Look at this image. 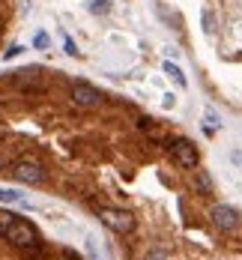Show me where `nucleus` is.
I'll return each mask as SVG.
<instances>
[{
	"label": "nucleus",
	"mask_w": 242,
	"mask_h": 260,
	"mask_svg": "<svg viewBox=\"0 0 242 260\" xmlns=\"http://www.w3.org/2000/svg\"><path fill=\"white\" fill-rule=\"evenodd\" d=\"M0 204H15V207H21L27 204V198L21 191H9V188H0Z\"/></svg>",
	"instance_id": "0eeeda50"
},
{
	"label": "nucleus",
	"mask_w": 242,
	"mask_h": 260,
	"mask_svg": "<svg viewBox=\"0 0 242 260\" xmlns=\"http://www.w3.org/2000/svg\"><path fill=\"white\" fill-rule=\"evenodd\" d=\"M210 218H213V224L218 228V231H224V234H233L236 228H239V215H236V209L227 207V204H215L213 209H210Z\"/></svg>",
	"instance_id": "39448f33"
},
{
	"label": "nucleus",
	"mask_w": 242,
	"mask_h": 260,
	"mask_svg": "<svg viewBox=\"0 0 242 260\" xmlns=\"http://www.w3.org/2000/svg\"><path fill=\"white\" fill-rule=\"evenodd\" d=\"M15 54H21V45H15V48H9V51L3 54V57H6V60H9V57H15Z\"/></svg>",
	"instance_id": "dca6fc26"
},
{
	"label": "nucleus",
	"mask_w": 242,
	"mask_h": 260,
	"mask_svg": "<svg viewBox=\"0 0 242 260\" xmlns=\"http://www.w3.org/2000/svg\"><path fill=\"white\" fill-rule=\"evenodd\" d=\"M15 221V215L9 212V209H0V234H6V228Z\"/></svg>",
	"instance_id": "9b49d317"
},
{
	"label": "nucleus",
	"mask_w": 242,
	"mask_h": 260,
	"mask_svg": "<svg viewBox=\"0 0 242 260\" xmlns=\"http://www.w3.org/2000/svg\"><path fill=\"white\" fill-rule=\"evenodd\" d=\"M194 188H197L200 194H206V191L213 188V182H210V177H206V174H197V180H194Z\"/></svg>",
	"instance_id": "9d476101"
},
{
	"label": "nucleus",
	"mask_w": 242,
	"mask_h": 260,
	"mask_svg": "<svg viewBox=\"0 0 242 260\" xmlns=\"http://www.w3.org/2000/svg\"><path fill=\"white\" fill-rule=\"evenodd\" d=\"M72 102L81 105V108H99L102 105V93L96 90V87H90V84H72Z\"/></svg>",
	"instance_id": "423d86ee"
},
{
	"label": "nucleus",
	"mask_w": 242,
	"mask_h": 260,
	"mask_svg": "<svg viewBox=\"0 0 242 260\" xmlns=\"http://www.w3.org/2000/svg\"><path fill=\"white\" fill-rule=\"evenodd\" d=\"M161 69H164V72H167V78H174V81H177V84H180V87H186V75H183V72H180V66H174V63H170V60H167V63H164V66H161Z\"/></svg>",
	"instance_id": "6e6552de"
},
{
	"label": "nucleus",
	"mask_w": 242,
	"mask_h": 260,
	"mask_svg": "<svg viewBox=\"0 0 242 260\" xmlns=\"http://www.w3.org/2000/svg\"><path fill=\"white\" fill-rule=\"evenodd\" d=\"M6 165H9V150L0 144V168H6Z\"/></svg>",
	"instance_id": "4468645a"
},
{
	"label": "nucleus",
	"mask_w": 242,
	"mask_h": 260,
	"mask_svg": "<svg viewBox=\"0 0 242 260\" xmlns=\"http://www.w3.org/2000/svg\"><path fill=\"white\" fill-rule=\"evenodd\" d=\"M218 129V117H215V111H206V132Z\"/></svg>",
	"instance_id": "ddd939ff"
},
{
	"label": "nucleus",
	"mask_w": 242,
	"mask_h": 260,
	"mask_svg": "<svg viewBox=\"0 0 242 260\" xmlns=\"http://www.w3.org/2000/svg\"><path fill=\"white\" fill-rule=\"evenodd\" d=\"M141 126H144V132H147L150 138H164V129H161L159 123H150V120H141Z\"/></svg>",
	"instance_id": "1a4fd4ad"
},
{
	"label": "nucleus",
	"mask_w": 242,
	"mask_h": 260,
	"mask_svg": "<svg viewBox=\"0 0 242 260\" xmlns=\"http://www.w3.org/2000/svg\"><path fill=\"white\" fill-rule=\"evenodd\" d=\"M99 221L111 228L114 234H132L134 231V215L129 209H117V207H102L99 209Z\"/></svg>",
	"instance_id": "f03ea898"
},
{
	"label": "nucleus",
	"mask_w": 242,
	"mask_h": 260,
	"mask_svg": "<svg viewBox=\"0 0 242 260\" xmlns=\"http://www.w3.org/2000/svg\"><path fill=\"white\" fill-rule=\"evenodd\" d=\"M144 260H164V254H159V251H150Z\"/></svg>",
	"instance_id": "f3484780"
},
{
	"label": "nucleus",
	"mask_w": 242,
	"mask_h": 260,
	"mask_svg": "<svg viewBox=\"0 0 242 260\" xmlns=\"http://www.w3.org/2000/svg\"><path fill=\"white\" fill-rule=\"evenodd\" d=\"M167 153H170V158H174L180 168H188V171H194V168L200 165V153H197V147H194L188 138H177V141H170Z\"/></svg>",
	"instance_id": "7ed1b4c3"
},
{
	"label": "nucleus",
	"mask_w": 242,
	"mask_h": 260,
	"mask_svg": "<svg viewBox=\"0 0 242 260\" xmlns=\"http://www.w3.org/2000/svg\"><path fill=\"white\" fill-rule=\"evenodd\" d=\"M12 177H15L18 182L36 185V182H42L45 171H42V165H39L36 158H18V161L12 165Z\"/></svg>",
	"instance_id": "20e7f679"
},
{
	"label": "nucleus",
	"mask_w": 242,
	"mask_h": 260,
	"mask_svg": "<svg viewBox=\"0 0 242 260\" xmlns=\"http://www.w3.org/2000/svg\"><path fill=\"white\" fill-rule=\"evenodd\" d=\"M3 236H6L12 245H18V248H33V245H39V231H36L30 221L18 218V215H15V221L6 228V234Z\"/></svg>",
	"instance_id": "f257e3e1"
},
{
	"label": "nucleus",
	"mask_w": 242,
	"mask_h": 260,
	"mask_svg": "<svg viewBox=\"0 0 242 260\" xmlns=\"http://www.w3.org/2000/svg\"><path fill=\"white\" fill-rule=\"evenodd\" d=\"M33 45L36 48H48V33H36L33 36Z\"/></svg>",
	"instance_id": "f8f14e48"
},
{
	"label": "nucleus",
	"mask_w": 242,
	"mask_h": 260,
	"mask_svg": "<svg viewBox=\"0 0 242 260\" xmlns=\"http://www.w3.org/2000/svg\"><path fill=\"white\" fill-rule=\"evenodd\" d=\"M66 51L72 54V57H78V48H75V42H72L69 36H66Z\"/></svg>",
	"instance_id": "2eb2a0df"
}]
</instances>
